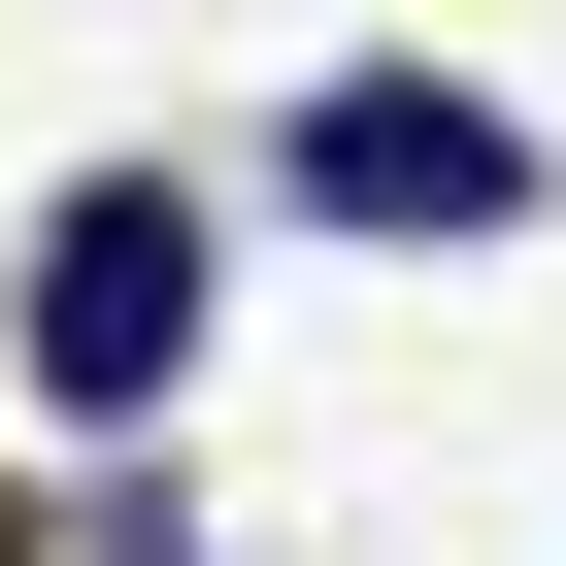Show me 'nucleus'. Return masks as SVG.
<instances>
[{
  "label": "nucleus",
  "mask_w": 566,
  "mask_h": 566,
  "mask_svg": "<svg viewBox=\"0 0 566 566\" xmlns=\"http://www.w3.org/2000/svg\"><path fill=\"white\" fill-rule=\"evenodd\" d=\"M301 200H334V233H533V134H500V101L334 67V101H301Z\"/></svg>",
  "instance_id": "nucleus-2"
},
{
  "label": "nucleus",
  "mask_w": 566,
  "mask_h": 566,
  "mask_svg": "<svg viewBox=\"0 0 566 566\" xmlns=\"http://www.w3.org/2000/svg\"><path fill=\"white\" fill-rule=\"evenodd\" d=\"M0 566H34V533H0Z\"/></svg>",
  "instance_id": "nucleus-3"
},
{
  "label": "nucleus",
  "mask_w": 566,
  "mask_h": 566,
  "mask_svg": "<svg viewBox=\"0 0 566 566\" xmlns=\"http://www.w3.org/2000/svg\"><path fill=\"white\" fill-rule=\"evenodd\" d=\"M0 367H34V433H167V367H200V200H167V167L34 200V301H0Z\"/></svg>",
  "instance_id": "nucleus-1"
}]
</instances>
